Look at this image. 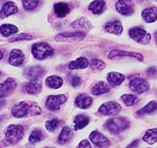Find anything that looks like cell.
I'll list each match as a JSON object with an SVG mask.
<instances>
[{"label":"cell","instance_id":"cell-14","mask_svg":"<svg viewBox=\"0 0 157 148\" xmlns=\"http://www.w3.org/2000/svg\"><path fill=\"white\" fill-rule=\"evenodd\" d=\"M42 90V82L38 78H33L25 86V91L29 94H37Z\"/></svg>","mask_w":157,"mask_h":148},{"label":"cell","instance_id":"cell-45","mask_svg":"<svg viewBox=\"0 0 157 148\" xmlns=\"http://www.w3.org/2000/svg\"><path fill=\"white\" fill-rule=\"evenodd\" d=\"M3 52L1 51V50H0V60L2 59V58H3Z\"/></svg>","mask_w":157,"mask_h":148},{"label":"cell","instance_id":"cell-5","mask_svg":"<svg viewBox=\"0 0 157 148\" xmlns=\"http://www.w3.org/2000/svg\"><path fill=\"white\" fill-rule=\"evenodd\" d=\"M121 107L117 102H106L103 103L98 109V112L103 116H114L120 112Z\"/></svg>","mask_w":157,"mask_h":148},{"label":"cell","instance_id":"cell-17","mask_svg":"<svg viewBox=\"0 0 157 148\" xmlns=\"http://www.w3.org/2000/svg\"><path fill=\"white\" fill-rule=\"evenodd\" d=\"M106 80L112 87H116V86L121 85L123 83V81L125 80V76L119 72H112L107 74Z\"/></svg>","mask_w":157,"mask_h":148},{"label":"cell","instance_id":"cell-33","mask_svg":"<svg viewBox=\"0 0 157 148\" xmlns=\"http://www.w3.org/2000/svg\"><path fill=\"white\" fill-rule=\"evenodd\" d=\"M121 100L127 107H132L138 103V98L133 94H124L121 96Z\"/></svg>","mask_w":157,"mask_h":148},{"label":"cell","instance_id":"cell-39","mask_svg":"<svg viewBox=\"0 0 157 148\" xmlns=\"http://www.w3.org/2000/svg\"><path fill=\"white\" fill-rule=\"evenodd\" d=\"M29 112L33 116H37V115H40L42 113V109L37 105H33L30 107V111H29Z\"/></svg>","mask_w":157,"mask_h":148},{"label":"cell","instance_id":"cell-25","mask_svg":"<svg viewBox=\"0 0 157 148\" xmlns=\"http://www.w3.org/2000/svg\"><path fill=\"white\" fill-rule=\"evenodd\" d=\"M45 71L43 68L41 67H31L29 68L26 69L25 76L28 78H38L39 77L43 76Z\"/></svg>","mask_w":157,"mask_h":148},{"label":"cell","instance_id":"cell-32","mask_svg":"<svg viewBox=\"0 0 157 148\" xmlns=\"http://www.w3.org/2000/svg\"><path fill=\"white\" fill-rule=\"evenodd\" d=\"M157 110V103H155V101H152V102H150L148 104H146L144 107L140 109V111H137L138 115L140 116H142V115H146V114L152 113V112H155V111Z\"/></svg>","mask_w":157,"mask_h":148},{"label":"cell","instance_id":"cell-3","mask_svg":"<svg viewBox=\"0 0 157 148\" xmlns=\"http://www.w3.org/2000/svg\"><path fill=\"white\" fill-rule=\"evenodd\" d=\"M23 137V128L20 125H13L9 126L5 131L6 140L10 144L13 145L20 141Z\"/></svg>","mask_w":157,"mask_h":148},{"label":"cell","instance_id":"cell-10","mask_svg":"<svg viewBox=\"0 0 157 148\" xmlns=\"http://www.w3.org/2000/svg\"><path fill=\"white\" fill-rule=\"evenodd\" d=\"M17 87V83L13 78H8L3 83H0V97H5L9 96L14 91Z\"/></svg>","mask_w":157,"mask_h":148},{"label":"cell","instance_id":"cell-11","mask_svg":"<svg viewBox=\"0 0 157 148\" xmlns=\"http://www.w3.org/2000/svg\"><path fill=\"white\" fill-rule=\"evenodd\" d=\"M30 111V107L26 102H21L15 105L12 109V114L14 117L22 118L27 116Z\"/></svg>","mask_w":157,"mask_h":148},{"label":"cell","instance_id":"cell-12","mask_svg":"<svg viewBox=\"0 0 157 148\" xmlns=\"http://www.w3.org/2000/svg\"><path fill=\"white\" fill-rule=\"evenodd\" d=\"M93 103V100L86 94H79L75 100V104L81 109H86L90 107Z\"/></svg>","mask_w":157,"mask_h":148},{"label":"cell","instance_id":"cell-8","mask_svg":"<svg viewBox=\"0 0 157 148\" xmlns=\"http://www.w3.org/2000/svg\"><path fill=\"white\" fill-rule=\"evenodd\" d=\"M85 37H86V34L82 32L62 33L56 36L55 40L57 42H73V41H81Z\"/></svg>","mask_w":157,"mask_h":148},{"label":"cell","instance_id":"cell-46","mask_svg":"<svg viewBox=\"0 0 157 148\" xmlns=\"http://www.w3.org/2000/svg\"><path fill=\"white\" fill-rule=\"evenodd\" d=\"M155 43H156V45H157V34L155 36Z\"/></svg>","mask_w":157,"mask_h":148},{"label":"cell","instance_id":"cell-48","mask_svg":"<svg viewBox=\"0 0 157 148\" xmlns=\"http://www.w3.org/2000/svg\"><path fill=\"white\" fill-rule=\"evenodd\" d=\"M0 77H1V72H0Z\"/></svg>","mask_w":157,"mask_h":148},{"label":"cell","instance_id":"cell-24","mask_svg":"<svg viewBox=\"0 0 157 148\" xmlns=\"http://www.w3.org/2000/svg\"><path fill=\"white\" fill-rule=\"evenodd\" d=\"M106 2L104 0H94L88 5V9L94 14H101L104 10Z\"/></svg>","mask_w":157,"mask_h":148},{"label":"cell","instance_id":"cell-28","mask_svg":"<svg viewBox=\"0 0 157 148\" xmlns=\"http://www.w3.org/2000/svg\"><path fill=\"white\" fill-rule=\"evenodd\" d=\"M71 27L75 29H81V30H90L92 28V25L89 23V21L85 18H82L77 19L74 23H71Z\"/></svg>","mask_w":157,"mask_h":148},{"label":"cell","instance_id":"cell-21","mask_svg":"<svg viewBox=\"0 0 157 148\" xmlns=\"http://www.w3.org/2000/svg\"><path fill=\"white\" fill-rule=\"evenodd\" d=\"M110 91H111V87L109 86V84L101 81V82H98V83H96L92 87L91 92L96 95V96H98V95H101V94L109 92Z\"/></svg>","mask_w":157,"mask_h":148},{"label":"cell","instance_id":"cell-9","mask_svg":"<svg viewBox=\"0 0 157 148\" xmlns=\"http://www.w3.org/2000/svg\"><path fill=\"white\" fill-rule=\"evenodd\" d=\"M89 138L91 141V142L96 145L98 147L106 148L110 146V141L106 138L103 134L97 131H93L90 134Z\"/></svg>","mask_w":157,"mask_h":148},{"label":"cell","instance_id":"cell-47","mask_svg":"<svg viewBox=\"0 0 157 148\" xmlns=\"http://www.w3.org/2000/svg\"><path fill=\"white\" fill-rule=\"evenodd\" d=\"M124 1H126V2H131L132 0H124Z\"/></svg>","mask_w":157,"mask_h":148},{"label":"cell","instance_id":"cell-38","mask_svg":"<svg viewBox=\"0 0 157 148\" xmlns=\"http://www.w3.org/2000/svg\"><path fill=\"white\" fill-rule=\"evenodd\" d=\"M33 37L30 34H27V33H20V34H17L9 38V42H16V41H22V40H32Z\"/></svg>","mask_w":157,"mask_h":148},{"label":"cell","instance_id":"cell-34","mask_svg":"<svg viewBox=\"0 0 157 148\" xmlns=\"http://www.w3.org/2000/svg\"><path fill=\"white\" fill-rule=\"evenodd\" d=\"M90 68L93 71H101L106 68V63L99 59H92L89 63Z\"/></svg>","mask_w":157,"mask_h":148},{"label":"cell","instance_id":"cell-35","mask_svg":"<svg viewBox=\"0 0 157 148\" xmlns=\"http://www.w3.org/2000/svg\"><path fill=\"white\" fill-rule=\"evenodd\" d=\"M43 139V134L39 130H34L32 131L31 135L29 137V142L31 143L39 142Z\"/></svg>","mask_w":157,"mask_h":148},{"label":"cell","instance_id":"cell-42","mask_svg":"<svg viewBox=\"0 0 157 148\" xmlns=\"http://www.w3.org/2000/svg\"><path fill=\"white\" fill-rule=\"evenodd\" d=\"M147 74L149 77H155L157 75V69L155 67H151L147 70Z\"/></svg>","mask_w":157,"mask_h":148},{"label":"cell","instance_id":"cell-4","mask_svg":"<svg viewBox=\"0 0 157 148\" xmlns=\"http://www.w3.org/2000/svg\"><path fill=\"white\" fill-rule=\"evenodd\" d=\"M129 36L136 43H140V44H146L151 39V36L149 33L138 27H135L130 29Z\"/></svg>","mask_w":157,"mask_h":148},{"label":"cell","instance_id":"cell-31","mask_svg":"<svg viewBox=\"0 0 157 148\" xmlns=\"http://www.w3.org/2000/svg\"><path fill=\"white\" fill-rule=\"evenodd\" d=\"M17 31H18V29L17 27L12 24H3L0 27V33L3 35V37H9L17 33Z\"/></svg>","mask_w":157,"mask_h":148},{"label":"cell","instance_id":"cell-27","mask_svg":"<svg viewBox=\"0 0 157 148\" xmlns=\"http://www.w3.org/2000/svg\"><path fill=\"white\" fill-rule=\"evenodd\" d=\"M70 11L68 4L65 3H57L54 5V13L58 18L65 17Z\"/></svg>","mask_w":157,"mask_h":148},{"label":"cell","instance_id":"cell-44","mask_svg":"<svg viewBox=\"0 0 157 148\" xmlns=\"http://www.w3.org/2000/svg\"><path fill=\"white\" fill-rule=\"evenodd\" d=\"M4 104H5V103H4V101L1 99V97H0V109H2V107H3V106H4Z\"/></svg>","mask_w":157,"mask_h":148},{"label":"cell","instance_id":"cell-40","mask_svg":"<svg viewBox=\"0 0 157 148\" xmlns=\"http://www.w3.org/2000/svg\"><path fill=\"white\" fill-rule=\"evenodd\" d=\"M70 82H71V86L73 88H77L81 84L80 77H77V76H71V77H70Z\"/></svg>","mask_w":157,"mask_h":148},{"label":"cell","instance_id":"cell-6","mask_svg":"<svg viewBox=\"0 0 157 148\" xmlns=\"http://www.w3.org/2000/svg\"><path fill=\"white\" fill-rule=\"evenodd\" d=\"M67 96L65 95H51L46 101V107L50 111H57L60 109V106L66 103Z\"/></svg>","mask_w":157,"mask_h":148},{"label":"cell","instance_id":"cell-43","mask_svg":"<svg viewBox=\"0 0 157 148\" xmlns=\"http://www.w3.org/2000/svg\"><path fill=\"white\" fill-rule=\"evenodd\" d=\"M138 142H139V141L138 140H136L134 141L133 142H132L130 145H128L126 146V148H136V146L138 145Z\"/></svg>","mask_w":157,"mask_h":148},{"label":"cell","instance_id":"cell-2","mask_svg":"<svg viewBox=\"0 0 157 148\" xmlns=\"http://www.w3.org/2000/svg\"><path fill=\"white\" fill-rule=\"evenodd\" d=\"M53 49L46 43H34L32 47V53L36 59H45L53 54Z\"/></svg>","mask_w":157,"mask_h":148},{"label":"cell","instance_id":"cell-18","mask_svg":"<svg viewBox=\"0 0 157 148\" xmlns=\"http://www.w3.org/2000/svg\"><path fill=\"white\" fill-rule=\"evenodd\" d=\"M141 16L146 23H154L157 19V8L150 7L148 9H144L141 13Z\"/></svg>","mask_w":157,"mask_h":148},{"label":"cell","instance_id":"cell-23","mask_svg":"<svg viewBox=\"0 0 157 148\" xmlns=\"http://www.w3.org/2000/svg\"><path fill=\"white\" fill-rule=\"evenodd\" d=\"M89 66L88 60L86 57H79L77 59L71 61L68 64V68L70 70H76V69H84Z\"/></svg>","mask_w":157,"mask_h":148},{"label":"cell","instance_id":"cell-37","mask_svg":"<svg viewBox=\"0 0 157 148\" xmlns=\"http://www.w3.org/2000/svg\"><path fill=\"white\" fill-rule=\"evenodd\" d=\"M59 124H60V122L57 119L49 120V121L46 122V129L48 131L52 132V131H54L57 128V127L59 126Z\"/></svg>","mask_w":157,"mask_h":148},{"label":"cell","instance_id":"cell-26","mask_svg":"<svg viewBox=\"0 0 157 148\" xmlns=\"http://www.w3.org/2000/svg\"><path fill=\"white\" fill-rule=\"evenodd\" d=\"M88 123L89 117L82 114H79L74 118V129L76 131L83 129L86 126L88 125Z\"/></svg>","mask_w":157,"mask_h":148},{"label":"cell","instance_id":"cell-30","mask_svg":"<svg viewBox=\"0 0 157 148\" xmlns=\"http://www.w3.org/2000/svg\"><path fill=\"white\" fill-rule=\"evenodd\" d=\"M71 133H72V131L71 129L69 127H64L63 129H62V131H61L60 135L58 137V140H57V142L63 145V144H65L66 142H67L69 141V139L71 138Z\"/></svg>","mask_w":157,"mask_h":148},{"label":"cell","instance_id":"cell-7","mask_svg":"<svg viewBox=\"0 0 157 148\" xmlns=\"http://www.w3.org/2000/svg\"><path fill=\"white\" fill-rule=\"evenodd\" d=\"M129 88L135 93L141 94L148 91L150 86L145 79L140 78V77H136L131 81V83L129 84Z\"/></svg>","mask_w":157,"mask_h":148},{"label":"cell","instance_id":"cell-16","mask_svg":"<svg viewBox=\"0 0 157 148\" xmlns=\"http://www.w3.org/2000/svg\"><path fill=\"white\" fill-rule=\"evenodd\" d=\"M105 31L112 34L120 35L123 31L122 24L120 21H112L109 22L105 26Z\"/></svg>","mask_w":157,"mask_h":148},{"label":"cell","instance_id":"cell-15","mask_svg":"<svg viewBox=\"0 0 157 148\" xmlns=\"http://www.w3.org/2000/svg\"><path fill=\"white\" fill-rule=\"evenodd\" d=\"M9 63L15 67H18L23 64L24 61V55L22 53V51L18 49H13L10 53L9 56Z\"/></svg>","mask_w":157,"mask_h":148},{"label":"cell","instance_id":"cell-36","mask_svg":"<svg viewBox=\"0 0 157 148\" xmlns=\"http://www.w3.org/2000/svg\"><path fill=\"white\" fill-rule=\"evenodd\" d=\"M22 3L26 10H33L38 5L39 0H22Z\"/></svg>","mask_w":157,"mask_h":148},{"label":"cell","instance_id":"cell-22","mask_svg":"<svg viewBox=\"0 0 157 148\" xmlns=\"http://www.w3.org/2000/svg\"><path fill=\"white\" fill-rule=\"evenodd\" d=\"M46 85L49 88L53 89H58L60 88L61 87L63 86V79L62 77L53 75V76H49L48 77L46 78L45 81Z\"/></svg>","mask_w":157,"mask_h":148},{"label":"cell","instance_id":"cell-49","mask_svg":"<svg viewBox=\"0 0 157 148\" xmlns=\"http://www.w3.org/2000/svg\"><path fill=\"white\" fill-rule=\"evenodd\" d=\"M48 148H50V147H48Z\"/></svg>","mask_w":157,"mask_h":148},{"label":"cell","instance_id":"cell-19","mask_svg":"<svg viewBox=\"0 0 157 148\" xmlns=\"http://www.w3.org/2000/svg\"><path fill=\"white\" fill-rule=\"evenodd\" d=\"M115 57H136L140 61H143L142 55L137 53H132V52L120 51V50H112L109 54V58H112Z\"/></svg>","mask_w":157,"mask_h":148},{"label":"cell","instance_id":"cell-41","mask_svg":"<svg viewBox=\"0 0 157 148\" xmlns=\"http://www.w3.org/2000/svg\"><path fill=\"white\" fill-rule=\"evenodd\" d=\"M77 148H91V146L87 140H82V141L78 144Z\"/></svg>","mask_w":157,"mask_h":148},{"label":"cell","instance_id":"cell-29","mask_svg":"<svg viewBox=\"0 0 157 148\" xmlns=\"http://www.w3.org/2000/svg\"><path fill=\"white\" fill-rule=\"evenodd\" d=\"M143 141L150 145H153L157 142V128L147 130L143 137Z\"/></svg>","mask_w":157,"mask_h":148},{"label":"cell","instance_id":"cell-1","mask_svg":"<svg viewBox=\"0 0 157 148\" xmlns=\"http://www.w3.org/2000/svg\"><path fill=\"white\" fill-rule=\"evenodd\" d=\"M130 126L129 121L125 117H115L106 121L105 127L111 133L118 134L125 131Z\"/></svg>","mask_w":157,"mask_h":148},{"label":"cell","instance_id":"cell-20","mask_svg":"<svg viewBox=\"0 0 157 148\" xmlns=\"http://www.w3.org/2000/svg\"><path fill=\"white\" fill-rule=\"evenodd\" d=\"M116 9L120 14L124 16H130L133 14V9L124 0H119L117 2L116 4Z\"/></svg>","mask_w":157,"mask_h":148},{"label":"cell","instance_id":"cell-13","mask_svg":"<svg viewBox=\"0 0 157 148\" xmlns=\"http://www.w3.org/2000/svg\"><path fill=\"white\" fill-rule=\"evenodd\" d=\"M17 12V6L13 2H7L2 6L0 11V17L1 18H5L10 15L16 14Z\"/></svg>","mask_w":157,"mask_h":148}]
</instances>
